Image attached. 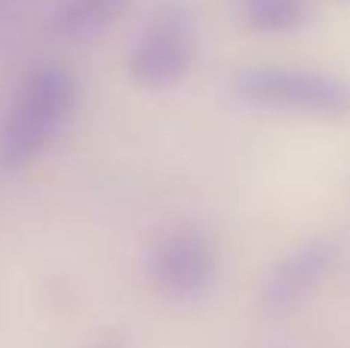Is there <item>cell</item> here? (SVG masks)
Returning a JSON list of instances; mask_svg holds the SVG:
<instances>
[{
  "label": "cell",
  "instance_id": "cell-5",
  "mask_svg": "<svg viewBox=\"0 0 350 348\" xmlns=\"http://www.w3.org/2000/svg\"><path fill=\"white\" fill-rule=\"evenodd\" d=\"M341 265V244L335 238H310L280 256L258 287V306L267 314H289L320 293Z\"/></svg>",
  "mask_w": 350,
  "mask_h": 348
},
{
  "label": "cell",
  "instance_id": "cell-4",
  "mask_svg": "<svg viewBox=\"0 0 350 348\" xmlns=\"http://www.w3.org/2000/svg\"><path fill=\"white\" fill-rule=\"evenodd\" d=\"M221 256L218 244L203 228H175L151 247L148 281L160 296L175 302H191L206 296L218 281Z\"/></svg>",
  "mask_w": 350,
  "mask_h": 348
},
{
  "label": "cell",
  "instance_id": "cell-7",
  "mask_svg": "<svg viewBox=\"0 0 350 348\" xmlns=\"http://www.w3.org/2000/svg\"><path fill=\"white\" fill-rule=\"evenodd\" d=\"M240 18L258 34H289L308 22V0H237Z\"/></svg>",
  "mask_w": 350,
  "mask_h": 348
},
{
  "label": "cell",
  "instance_id": "cell-2",
  "mask_svg": "<svg viewBox=\"0 0 350 348\" xmlns=\"http://www.w3.org/2000/svg\"><path fill=\"white\" fill-rule=\"evenodd\" d=\"M230 96L249 108L280 114L345 121L350 117V80L301 65H246L230 77Z\"/></svg>",
  "mask_w": 350,
  "mask_h": 348
},
{
  "label": "cell",
  "instance_id": "cell-8",
  "mask_svg": "<svg viewBox=\"0 0 350 348\" xmlns=\"http://www.w3.org/2000/svg\"><path fill=\"white\" fill-rule=\"evenodd\" d=\"M96 348H123L120 343H102V345H96Z\"/></svg>",
  "mask_w": 350,
  "mask_h": 348
},
{
  "label": "cell",
  "instance_id": "cell-1",
  "mask_svg": "<svg viewBox=\"0 0 350 348\" xmlns=\"http://www.w3.org/2000/svg\"><path fill=\"white\" fill-rule=\"evenodd\" d=\"M83 86L74 68L40 62L16 86L0 121V166L25 170L34 164L74 121Z\"/></svg>",
  "mask_w": 350,
  "mask_h": 348
},
{
  "label": "cell",
  "instance_id": "cell-6",
  "mask_svg": "<svg viewBox=\"0 0 350 348\" xmlns=\"http://www.w3.org/2000/svg\"><path fill=\"white\" fill-rule=\"evenodd\" d=\"M129 3L133 0H59L49 25L62 40H92L114 28Z\"/></svg>",
  "mask_w": 350,
  "mask_h": 348
},
{
  "label": "cell",
  "instance_id": "cell-3",
  "mask_svg": "<svg viewBox=\"0 0 350 348\" xmlns=\"http://www.w3.org/2000/svg\"><path fill=\"white\" fill-rule=\"evenodd\" d=\"M200 37L185 3L170 0L154 10L126 55V74L145 90H170L191 74Z\"/></svg>",
  "mask_w": 350,
  "mask_h": 348
}]
</instances>
